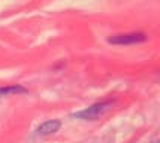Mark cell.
Returning a JSON list of instances; mask_svg holds the SVG:
<instances>
[{"label":"cell","instance_id":"obj_3","mask_svg":"<svg viewBox=\"0 0 160 143\" xmlns=\"http://www.w3.org/2000/svg\"><path fill=\"white\" fill-rule=\"evenodd\" d=\"M62 127V122L58 121V119H49V121H45V122H42L38 128H36V133L39 134V136H51V134H54L57 133L58 130Z\"/></svg>","mask_w":160,"mask_h":143},{"label":"cell","instance_id":"obj_4","mask_svg":"<svg viewBox=\"0 0 160 143\" xmlns=\"http://www.w3.org/2000/svg\"><path fill=\"white\" fill-rule=\"evenodd\" d=\"M27 89L21 85H11V87H0V97L5 95H15V94H24Z\"/></svg>","mask_w":160,"mask_h":143},{"label":"cell","instance_id":"obj_2","mask_svg":"<svg viewBox=\"0 0 160 143\" xmlns=\"http://www.w3.org/2000/svg\"><path fill=\"white\" fill-rule=\"evenodd\" d=\"M148 39L145 33H123V34H115L108 39L109 43L112 45H135V43H142Z\"/></svg>","mask_w":160,"mask_h":143},{"label":"cell","instance_id":"obj_1","mask_svg":"<svg viewBox=\"0 0 160 143\" xmlns=\"http://www.w3.org/2000/svg\"><path fill=\"white\" fill-rule=\"evenodd\" d=\"M112 106V102H102V103H96V104H91L85 109L79 110L77 113H73V118L78 119H84V121H93L99 118L100 115H103L106 110Z\"/></svg>","mask_w":160,"mask_h":143}]
</instances>
